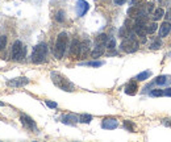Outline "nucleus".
<instances>
[{
  "label": "nucleus",
  "mask_w": 171,
  "mask_h": 142,
  "mask_svg": "<svg viewBox=\"0 0 171 142\" xmlns=\"http://www.w3.org/2000/svg\"><path fill=\"white\" fill-rule=\"evenodd\" d=\"M29 83L28 78H16V79H11L7 82V86L10 87H15V88H19V87H24Z\"/></svg>",
  "instance_id": "obj_7"
},
{
  "label": "nucleus",
  "mask_w": 171,
  "mask_h": 142,
  "mask_svg": "<svg viewBox=\"0 0 171 142\" xmlns=\"http://www.w3.org/2000/svg\"><path fill=\"white\" fill-rule=\"evenodd\" d=\"M171 31V23L170 21H164L159 28V37H166Z\"/></svg>",
  "instance_id": "obj_13"
},
{
  "label": "nucleus",
  "mask_w": 171,
  "mask_h": 142,
  "mask_svg": "<svg viewBox=\"0 0 171 142\" xmlns=\"http://www.w3.org/2000/svg\"><path fill=\"white\" fill-rule=\"evenodd\" d=\"M150 96H153V98H161V96H163V90H153L150 92Z\"/></svg>",
  "instance_id": "obj_22"
},
{
  "label": "nucleus",
  "mask_w": 171,
  "mask_h": 142,
  "mask_svg": "<svg viewBox=\"0 0 171 142\" xmlns=\"http://www.w3.org/2000/svg\"><path fill=\"white\" fill-rule=\"evenodd\" d=\"M84 66H92V67H100V66H103V62L100 61H92V62H86L83 63Z\"/></svg>",
  "instance_id": "obj_23"
},
{
  "label": "nucleus",
  "mask_w": 171,
  "mask_h": 142,
  "mask_svg": "<svg viewBox=\"0 0 171 142\" xmlns=\"http://www.w3.org/2000/svg\"><path fill=\"white\" fill-rule=\"evenodd\" d=\"M92 121V116L91 114H82L79 117V122H83V124H88Z\"/></svg>",
  "instance_id": "obj_20"
},
{
  "label": "nucleus",
  "mask_w": 171,
  "mask_h": 142,
  "mask_svg": "<svg viewBox=\"0 0 171 142\" xmlns=\"http://www.w3.org/2000/svg\"><path fill=\"white\" fill-rule=\"evenodd\" d=\"M62 120H63V122H65V124H71V125H74L75 121H78L75 116H70V114H69V116H65Z\"/></svg>",
  "instance_id": "obj_21"
},
{
  "label": "nucleus",
  "mask_w": 171,
  "mask_h": 142,
  "mask_svg": "<svg viewBox=\"0 0 171 142\" xmlns=\"http://www.w3.org/2000/svg\"><path fill=\"white\" fill-rule=\"evenodd\" d=\"M20 121L23 124L25 128L30 129V130H37V126H36V122L33 121V119H30L29 116H26V114H21L20 116Z\"/></svg>",
  "instance_id": "obj_8"
},
{
  "label": "nucleus",
  "mask_w": 171,
  "mask_h": 142,
  "mask_svg": "<svg viewBox=\"0 0 171 142\" xmlns=\"http://www.w3.org/2000/svg\"><path fill=\"white\" fill-rule=\"evenodd\" d=\"M26 55V47L23 45L21 41H15L12 46V59L21 62Z\"/></svg>",
  "instance_id": "obj_4"
},
{
  "label": "nucleus",
  "mask_w": 171,
  "mask_h": 142,
  "mask_svg": "<svg viewBox=\"0 0 171 142\" xmlns=\"http://www.w3.org/2000/svg\"><path fill=\"white\" fill-rule=\"evenodd\" d=\"M124 126H125V128H126L129 132H133V130H134L133 125H132V124H130L129 121H124Z\"/></svg>",
  "instance_id": "obj_30"
},
{
  "label": "nucleus",
  "mask_w": 171,
  "mask_h": 142,
  "mask_svg": "<svg viewBox=\"0 0 171 142\" xmlns=\"http://www.w3.org/2000/svg\"><path fill=\"white\" fill-rule=\"evenodd\" d=\"M70 57H71V59L80 58V42H79L78 40H74L71 42V47H70Z\"/></svg>",
  "instance_id": "obj_6"
},
{
  "label": "nucleus",
  "mask_w": 171,
  "mask_h": 142,
  "mask_svg": "<svg viewBox=\"0 0 171 142\" xmlns=\"http://www.w3.org/2000/svg\"><path fill=\"white\" fill-rule=\"evenodd\" d=\"M150 47H151V49H159V47H161V40H157V41H154V42H153V44L150 45Z\"/></svg>",
  "instance_id": "obj_28"
},
{
  "label": "nucleus",
  "mask_w": 171,
  "mask_h": 142,
  "mask_svg": "<svg viewBox=\"0 0 171 142\" xmlns=\"http://www.w3.org/2000/svg\"><path fill=\"white\" fill-rule=\"evenodd\" d=\"M88 9H90V4L86 0H78V3H76V13H78V16L80 17L84 16Z\"/></svg>",
  "instance_id": "obj_9"
},
{
  "label": "nucleus",
  "mask_w": 171,
  "mask_h": 142,
  "mask_svg": "<svg viewBox=\"0 0 171 142\" xmlns=\"http://www.w3.org/2000/svg\"><path fill=\"white\" fill-rule=\"evenodd\" d=\"M48 45L45 42H41V44L36 45L33 47V53H32V62L33 63H44L48 58Z\"/></svg>",
  "instance_id": "obj_2"
},
{
  "label": "nucleus",
  "mask_w": 171,
  "mask_h": 142,
  "mask_svg": "<svg viewBox=\"0 0 171 142\" xmlns=\"http://www.w3.org/2000/svg\"><path fill=\"white\" fill-rule=\"evenodd\" d=\"M7 46V37L5 36H0V51Z\"/></svg>",
  "instance_id": "obj_25"
},
{
  "label": "nucleus",
  "mask_w": 171,
  "mask_h": 142,
  "mask_svg": "<svg viewBox=\"0 0 171 142\" xmlns=\"http://www.w3.org/2000/svg\"><path fill=\"white\" fill-rule=\"evenodd\" d=\"M146 13H153V12H154V4H153V3H149V4H146Z\"/></svg>",
  "instance_id": "obj_26"
},
{
  "label": "nucleus",
  "mask_w": 171,
  "mask_h": 142,
  "mask_svg": "<svg viewBox=\"0 0 171 142\" xmlns=\"http://www.w3.org/2000/svg\"><path fill=\"white\" fill-rule=\"evenodd\" d=\"M163 16H164V11L162 9V8H158V9H155L153 12V19H154V21L161 20Z\"/></svg>",
  "instance_id": "obj_17"
},
{
  "label": "nucleus",
  "mask_w": 171,
  "mask_h": 142,
  "mask_svg": "<svg viewBox=\"0 0 171 142\" xmlns=\"http://www.w3.org/2000/svg\"><path fill=\"white\" fill-rule=\"evenodd\" d=\"M125 1H126V0H115V4H117V5H121V4H124Z\"/></svg>",
  "instance_id": "obj_34"
},
{
  "label": "nucleus",
  "mask_w": 171,
  "mask_h": 142,
  "mask_svg": "<svg viewBox=\"0 0 171 142\" xmlns=\"http://www.w3.org/2000/svg\"><path fill=\"white\" fill-rule=\"evenodd\" d=\"M142 1H145V0H132V5H140Z\"/></svg>",
  "instance_id": "obj_33"
},
{
  "label": "nucleus",
  "mask_w": 171,
  "mask_h": 142,
  "mask_svg": "<svg viewBox=\"0 0 171 142\" xmlns=\"http://www.w3.org/2000/svg\"><path fill=\"white\" fill-rule=\"evenodd\" d=\"M169 78L166 76V75H159V76L155 78V83L158 84V86H164V84L169 83Z\"/></svg>",
  "instance_id": "obj_16"
},
{
  "label": "nucleus",
  "mask_w": 171,
  "mask_h": 142,
  "mask_svg": "<svg viewBox=\"0 0 171 142\" xmlns=\"http://www.w3.org/2000/svg\"><path fill=\"white\" fill-rule=\"evenodd\" d=\"M104 47L103 45H96L95 44V49L91 51V57L92 58H99L100 55H103V53H104Z\"/></svg>",
  "instance_id": "obj_14"
},
{
  "label": "nucleus",
  "mask_w": 171,
  "mask_h": 142,
  "mask_svg": "<svg viewBox=\"0 0 171 142\" xmlns=\"http://www.w3.org/2000/svg\"><path fill=\"white\" fill-rule=\"evenodd\" d=\"M108 36L104 34V33H102V34H99L96 37V40H95V44L96 45H103V46H107V42H108Z\"/></svg>",
  "instance_id": "obj_15"
},
{
  "label": "nucleus",
  "mask_w": 171,
  "mask_h": 142,
  "mask_svg": "<svg viewBox=\"0 0 171 142\" xmlns=\"http://www.w3.org/2000/svg\"><path fill=\"white\" fill-rule=\"evenodd\" d=\"M163 96H169V98H171V88L163 90Z\"/></svg>",
  "instance_id": "obj_31"
},
{
  "label": "nucleus",
  "mask_w": 171,
  "mask_h": 142,
  "mask_svg": "<svg viewBox=\"0 0 171 142\" xmlns=\"http://www.w3.org/2000/svg\"><path fill=\"white\" fill-rule=\"evenodd\" d=\"M90 54V41L84 40L80 42V58H86Z\"/></svg>",
  "instance_id": "obj_12"
},
{
  "label": "nucleus",
  "mask_w": 171,
  "mask_h": 142,
  "mask_svg": "<svg viewBox=\"0 0 171 142\" xmlns=\"http://www.w3.org/2000/svg\"><path fill=\"white\" fill-rule=\"evenodd\" d=\"M45 104H46L49 108H57L58 107V104L56 101H50V100H46V101H45Z\"/></svg>",
  "instance_id": "obj_29"
},
{
  "label": "nucleus",
  "mask_w": 171,
  "mask_h": 142,
  "mask_svg": "<svg viewBox=\"0 0 171 142\" xmlns=\"http://www.w3.org/2000/svg\"><path fill=\"white\" fill-rule=\"evenodd\" d=\"M137 90H138L137 83L134 80H130L129 83L126 84V87H125V93H126V95L133 96V95H136V93H137Z\"/></svg>",
  "instance_id": "obj_11"
},
{
  "label": "nucleus",
  "mask_w": 171,
  "mask_h": 142,
  "mask_svg": "<svg viewBox=\"0 0 171 142\" xmlns=\"http://www.w3.org/2000/svg\"><path fill=\"white\" fill-rule=\"evenodd\" d=\"M157 29H158L157 23H150V24L146 25V33H148V34H153V33H155Z\"/></svg>",
  "instance_id": "obj_18"
},
{
  "label": "nucleus",
  "mask_w": 171,
  "mask_h": 142,
  "mask_svg": "<svg viewBox=\"0 0 171 142\" xmlns=\"http://www.w3.org/2000/svg\"><path fill=\"white\" fill-rule=\"evenodd\" d=\"M67 42H69L67 33H65V32L59 33L57 37V41H56V47H54V55H56L58 59H61L65 55V51L67 49Z\"/></svg>",
  "instance_id": "obj_3"
},
{
  "label": "nucleus",
  "mask_w": 171,
  "mask_h": 142,
  "mask_svg": "<svg viewBox=\"0 0 171 142\" xmlns=\"http://www.w3.org/2000/svg\"><path fill=\"white\" fill-rule=\"evenodd\" d=\"M163 124H164V125L171 126V120H163Z\"/></svg>",
  "instance_id": "obj_35"
},
{
  "label": "nucleus",
  "mask_w": 171,
  "mask_h": 142,
  "mask_svg": "<svg viewBox=\"0 0 171 142\" xmlns=\"http://www.w3.org/2000/svg\"><path fill=\"white\" fill-rule=\"evenodd\" d=\"M150 75H151V72H150V71H143V72H140V74L136 76V80H140V82L146 80L149 76H150Z\"/></svg>",
  "instance_id": "obj_19"
},
{
  "label": "nucleus",
  "mask_w": 171,
  "mask_h": 142,
  "mask_svg": "<svg viewBox=\"0 0 171 142\" xmlns=\"http://www.w3.org/2000/svg\"><path fill=\"white\" fill-rule=\"evenodd\" d=\"M51 80L56 84L58 88H61L62 91H67V92H72L75 91V86L71 83L65 75L59 74V72H51Z\"/></svg>",
  "instance_id": "obj_1"
},
{
  "label": "nucleus",
  "mask_w": 171,
  "mask_h": 142,
  "mask_svg": "<svg viewBox=\"0 0 171 142\" xmlns=\"http://www.w3.org/2000/svg\"><path fill=\"white\" fill-rule=\"evenodd\" d=\"M115 46H116V41H115V38H109L108 42H107V49H108V50H113V49H115Z\"/></svg>",
  "instance_id": "obj_24"
},
{
  "label": "nucleus",
  "mask_w": 171,
  "mask_h": 142,
  "mask_svg": "<svg viewBox=\"0 0 171 142\" xmlns=\"http://www.w3.org/2000/svg\"><path fill=\"white\" fill-rule=\"evenodd\" d=\"M117 126H118V121L116 119H105V120H103V122H102V128L108 129V130L116 129Z\"/></svg>",
  "instance_id": "obj_10"
},
{
  "label": "nucleus",
  "mask_w": 171,
  "mask_h": 142,
  "mask_svg": "<svg viewBox=\"0 0 171 142\" xmlns=\"http://www.w3.org/2000/svg\"><path fill=\"white\" fill-rule=\"evenodd\" d=\"M164 16H166V21H171V9L167 11Z\"/></svg>",
  "instance_id": "obj_32"
},
{
  "label": "nucleus",
  "mask_w": 171,
  "mask_h": 142,
  "mask_svg": "<svg viewBox=\"0 0 171 142\" xmlns=\"http://www.w3.org/2000/svg\"><path fill=\"white\" fill-rule=\"evenodd\" d=\"M121 50L125 53H134L138 50V42L134 40V37H126L121 42Z\"/></svg>",
  "instance_id": "obj_5"
},
{
  "label": "nucleus",
  "mask_w": 171,
  "mask_h": 142,
  "mask_svg": "<svg viewBox=\"0 0 171 142\" xmlns=\"http://www.w3.org/2000/svg\"><path fill=\"white\" fill-rule=\"evenodd\" d=\"M0 105H4V103H1V101H0Z\"/></svg>",
  "instance_id": "obj_36"
},
{
  "label": "nucleus",
  "mask_w": 171,
  "mask_h": 142,
  "mask_svg": "<svg viewBox=\"0 0 171 142\" xmlns=\"http://www.w3.org/2000/svg\"><path fill=\"white\" fill-rule=\"evenodd\" d=\"M63 15H65V13H63V11H59V12H58V13H57L56 19H57L58 23H62V21L65 20V17H63Z\"/></svg>",
  "instance_id": "obj_27"
}]
</instances>
